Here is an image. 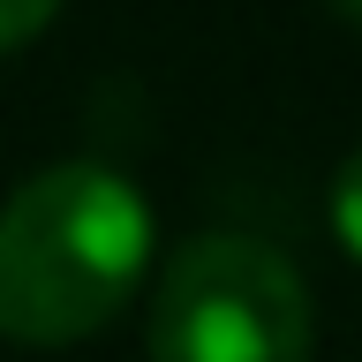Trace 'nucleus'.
Listing matches in <instances>:
<instances>
[{
    "label": "nucleus",
    "instance_id": "1",
    "mask_svg": "<svg viewBox=\"0 0 362 362\" xmlns=\"http://www.w3.org/2000/svg\"><path fill=\"white\" fill-rule=\"evenodd\" d=\"M151 204L98 158H53L0 204V339L76 347L136 294Z\"/></svg>",
    "mask_w": 362,
    "mask_h": 362
},
{
    "label": "nucleus",
    "instance_id": "2",
    "mask_svg": "<svg viewBox=\"0 0 362 362\" xmlns=\"http://www.w3.org/2000/svg\"><path fill=\"white\" fill-rule=\"evenodd\" d=\"M317 310L294 257L264 234H197L151 294V362H310Z\"/></svg>",
    "mask_w": 362,
    "mask_h": 362
},
{
    "label": "nucleus",
    "instance_id": "3",
    "mask_svg": "<svg viewBox=\"0 0 362 362\" xmlns=\"http://www.w3.org/2000/svg\"><path fill=\"white\" fill-rule=\"evenodd\" d=\"M325 204H332V234H339V242H347V249L362 257V144H355L347 158H339L332 197H325Z\"/></svg>",
    "mask_w": 362,
    "mask_h": 362
},
{
    "label": "nucleus",
    "instance_id": "4",
    "mask_svg": "<svg viewBox=\"0 0 362 362\" xmlns=\"http://www.w3.org/2000/svg\"><path fill=\"white\" fill-rule=\"evenodd\" d=\"M61 16V0H0V53H16Z\"/></svg>",
    "mask_w": 362,
    "mask_h": 362
},
{
    "label": "nucleus",
    "instance_id": "5",
    "mask_svg": "<svg viewBox=\"0 0 362 362\" xmlns=\"http://www.w3.org/2000/svg\"><path fill=\"white\" fill-rule=\"evenodd\" d=\"M332 8H339V16H347V23H362V0H332Z\"/></svg>",
    "mask_w": 362,
    "mask_h": 362
}]
</instances>
